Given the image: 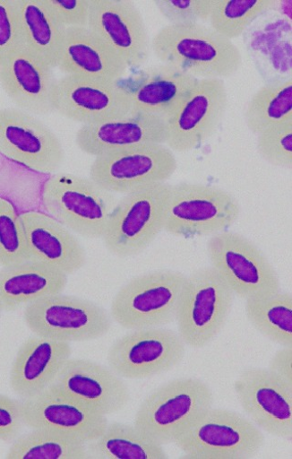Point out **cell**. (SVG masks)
<instances>
[{
	"mask_svg": "<svg viewBox=\"0 0 292 459\" xmlns=\"http://www.w3.org/2000/svg\"><path fill=\"white\" fill-rule=\"evenodd\" d=\"M186 275L159 270L138 275L125 285L111 305V317L122 328H159L176 319Z\"/></svg>",
	"mask_w": 292,
	"mask_h": 459,
	"instance_id": "5",
	"label": "cell"
},
{
	"mask_svg": "<svg viewBox=\"0 0 292 459\" xmlns=\"http://www.w3.org/2000/svg\"><path fill=\"white\" fill-rule=\"evenodd\" d=\"M273 5V0H215L210 28L233 41Z\"/></svg>",
	"mask_w": 292,
	"mask_h": 459,
	"instance_id": "33",
	"label": "cell"
},
{
	"mask_svg": "<svg viewBox=\"0 0 292 459\" xmlns=\"http://www.w3.org/2000/svg\"><path fill=\"white\" fill-rule=\"evenodd\" d=\"M174 443L186 458L243 459L255 456L263 447L265 437L253 422L237 412L210 407Z\"/></svg>",
	"mask_w": 292,
	"mask_h": 459,
	"instance_id": "3",
	"label": "cell"
},
{
	"mask_svg": "<svg viewBox=\"0 0 292 459\" xmlns=\"http://www.w3.org/2000/svg\"><path fill=\"white\" fill-rule=\"evenodd\" d=\"M67 75L121 81L127 66L99 35L88 28L66 29L58 67Z\"/></svg>",
	"mask_w": 292,
	"mask_h": 459,
	"instance_id": "26",
	"label": "cell"
},
{
	"mask_svg": "<svg viewBox=\"0 0 292 459\" xmlns=\"http://www.w3.org/2000/svg\"><path fill=\"white\" fill-rule=\"evenodd\" d=\"M245 121L255 134L292 122V79L265 83L247 105Z\"/></svg>",
	"mask_w": 292,
	"mask_h": 459,
	"instance_id": "31",
	"label": "cell"
},
{
	"mask_svg": "<svg viewBox=\"0 0 292 459\" xmlns=\"http://www.w3.org/2000/svg\"><path fill=\"white\" fill-rule=\"evenodd\" d=\"M33 431L14 440L9 459H83L89 458L86 443L47 429Z\"/></svg>",
	"mask_w": 292,
	"mask_h": 459,
	"instance_id": "32",
	"label": "cell"
},
{
	"mask_svg": "<svg viewBox=\"0 0 292 459\" xmlns=\"http://www.w3.org/2000/svg\"><path fill=\"white\" fill-rule=\"evenodd\" d=\"M22 45L23 39L15 0H0V65Z\"/></svg>",
	"mask_w": 292,
	"mask_h": 459,
	"instance_id": "37",
	"label": "cell"
},
{
	"mask_svg": "<svg viewBox=\"0 0 292 459\" xmlns=\"http://www.w3.org/2000/svg\"><path fill=\"white\" fill-rule=\"evenodd\" d=\"M238 201L220 188L182 182L171 186L165 231L175 237L221 233L238 219Z\"/></svg>",
	"mask_w": 292,
	"mask_h": 459,
	"instance_id": "9",
	"label": "cell"
},
{
	"mask_svg": "<svg viewBox=\"0 0 292 459\" xmlns=\"http://www.w3.org/2000/svg\"><path fill=\"white\" fill-rule=\"evenodd\" d=\"M167 120L150 115L130 113L101 123L83 125L77 132L79 149L92 157L125 147L166 144Z\"/></svg>",
	"mask_w": 292,
	"mask_h": 459,
	"instance_id": "22",
	"label": "cell"
},
{
	"mask_svg": "<svg viewBox=\"0 0 292 459\" xmlns=\"http://www.w3.org/2000/svg\"><path fill=\"white\" fill-rule=\"evenodd\" d=\"M24 320L36 336L69 343L99 339L112 328V317L106 309L63 293L28 304Z\"/></svg>",
	"mask_w": 292,
	"mask_h": 459,
	"instance_id": "8",
	"label": "cell"
},
{
	"mask_svg": "<svg viewBox=\"0 0 292 459\" xmlns=\"http://www.w3.org/2000/svg\"><path fill=\"white\" fill-rule=\"evenodd\" d=\"M176 169L177 161L170 149L163 144L146 143L96 157L90 169V178L111 194L127 195L165 183Z\"/></svg>",
	"mask_w": 292,
	"mask_h": 459,
	"instance_id": "10",
	"label": "cell"
},
{
	"mask_svg": "<svg viewBox=\"0 0 292 459\" xmlns=\"http://www.w3.org/2000/svg\"><path fill=\"white\" fill-rule=\"evenodd\" d=\"M40 200L48 215L90 239L104 238L117 204L113 194L90 178L65 173L55 174L44 182Z\"/></svg>",
	"mask_w": 292,
	"mask_h": 459,
	"instance_id": "2",
	"label": "cell"
},
{
	"mask_svg": "<svg viewBox=\"0 0 292 459\" xmlns=\"http://www.w3.org/2000/svg\"><path fill=\"white\" fill-rule=\"evenodd\" d=\"M228 103L224 80H199L167 120L166 144L168 149L187 152L208 141L223 120Z\"/></svg>",
	"mask_w": 292,
	"mask_h": 459,
	"instance_id": "12",
	"label": "cell"
},
{
	"mask_svg": "<svg viewBox=\"0 0 292 459\" xmlns=\"http://www.w3.org/2000/svg\"><path fill=\"white\" fill-rule=\"evenodd\" d=\"M185 344L170 330H136L117 340L107 355L110 369L120 378H150L182 361Z\"/></svg>",
	"mask_w": 292,
	"mask_h": 459,
	"instance_id": "13",
	"label": "cell"
},
{
	"mask_svg": "<svg viewBox=\"0 0 292 459\" xmlns=\"http://www.w3.org/2000/svg\"><path fill=\"white\" fill-rule=\"evenodd\" d=\"M151 48L164 65L199 80H224L242 65L235 43L200 22L164 27L155 35Z\"/></svg>",
	"mask_w": 292,
	"mask_h": 459,
	"instance_id": "1",
	"label": "cell"
},
{
	"mask_svg": "<svg viewBox=\"0 0 292 459\" xmlns=\"http://www.w3.org/2000/svg\"><path fill=\"white\" fill-rule=\"evenodd\" d=\"M171 186L158 183L125 195L116 205L103 238L119 258L135 256L165 230Z\"/></svg>",
	"mask_w": 292,
	"mask_h": 459,
	"instance_id": "4",
	"label": "cell"
},
{
	"mask_svg": "<svg viewBox=\"0 0 292 459\" xmlns=\"http://www.w3.org/2000/svg\"><path fill=\"white\" fill-rule=\"evenodd\" d=\"M42 3L66 29L88 28L90 0H42Z\"/></svg>",
	"mask_w": 292,
	"mask_h": 459,
	"instance_id": "38",
	"label": "cell"
},
{
	"mask_svg": "<svg viewBox=\"0 0 292 459\" xmlns=\"http://www.w3.org/2000/svg\"><path fill=\"white\" fill-rule=\"evenodd\" d=\"M207 249L212 266L234 295L248 299L280 291L277 271L246 238L221 232L210 239Z\"/></svg>",
	"mask_w": 292,
	"mask_h": 459,
	"instance_id": "11",
	"label": "cell"
},
{
	"mask_svg": "<svg viewBox=\"0 0 292 459\" xmlns=\"http://www.w3.org/2000/svg\"><path fill=\"white\" fill-rule=\"evenodd\" d=\"M170 24L210 21L215 0H157L154 3Z\"/></svg>",
	"mask_w": 292,
	"mask_h": 459,
	"instance_id": "36",
	"label": "cell"
},
{
	"mask_svg": "<svg viewBox=\"0 0 292 459\" xmlns=\"http://www.w3.org/2000/svg\"><path fill=\"white\" fill-rule=\"evenodd\" d=\"M71 355L69 342L39 336L28 339L12 367L13 391L22 400L40 394L56 382Z\"/></svg>",
	"mask_w": 292,
	"mask_h": 459,
	"instance_id": "23",
	"label": "cell"
},
{
	"mask_svg": "<svg viewBox=\"0 0 292 459\" xmlns=\"http://www.w3.org/2000/svg\"><path fill=\"white\" fill-rule=\"evenodd\" d=\"M272 9L291 21V2H274Z\"/></svg>",
	"mask_w": 292,
	"mask_h": 459,
	"instance_id": "41",
	"label": "cell"
},
{
	"mask_svg": "<svg viewBox=\"0 0 292 459\" xmlns=\"http://www.w3.org/2000/svg\"><path fill=\"white\" fill-rule=\"evenodd\" d=\"M257 149L268 163L292 169V122L268 128L258 134Z\"/></svg>",
	"mask_w": 292,
	"mask_h": 459,
	"instance_id": "35",
	"label": "cell"
},
{
	"mask_svg": "<svg viewBox=\"0 0 292 459\" xmlns=\"http://www.w3.org/2000/svg\"><path fill=\"white\" fill-rule=\"evenodd\" d=\"M199 79L168 65L143 69L121 80L130 113L167 120L179 108Z\"/></svg>",
	"mask_w": 292,
	"mask_h": 459,
	"instance_id": "20",
	"label": "cell"
},
{
	"mask_svg": "<svg viewBox=\"0 0 292 459\" xmlns=\"http://www.w3.org/2000/svg\"><path fill=\"white\" fill-rule=\"evenodd\" d=\"M3 311L4 310H3L2 307H0V314H2Z\"/></svg>",
	"mask_w": 292,
	"mask_h": 459,
	"instance_id": "42",
	"label": "cell"
},
{
	"mask_svg": "<svg viewBox=\"0 0 292 459\" xmlns=\"http://www.w3.org/2000/svg\"><path fill=\"white\" fill-rule=\"evenodd\" d=\"M291 21L272 8L245 32L248 53L267 82L291 79Z\"/></svg>",
	"mask_w": 292,
	"mask_h": 459,
	"instance_id": "25",
	"label": "cell"
},
{
	"mask_svg": "<svg viewBox=\"0 0 292 459\" xmlns=\"http://www.w3.org/2000/svg\"><path fill=\"white\" fill-rule=\"evenodd\" d=\"M0 154L41 173L56 171L64 159L54 131L19 108L0 109Z\"/></svg>",
	"mask_w": 292,
	"mask_h": 459,
	"instance_id": "15",
	"label": "cell"
},
{
	"mask_svg": "<svg viewBox=\"0 0 292 459\" xmlns=\"http://www.w3.org/2000/svg\"><path fill=\"white\" fill-rule=\"evenodd\" d=\"M55 112L83 125L101 123L130 114L121 81L67 75L56 82Z\"/></svg>",
	"mask_w": 292,
	"mask_h": 459,
	"instance_id": "14",
	"label": "cell"
},
{
	"mask_svg": "<svg viewBox=\"0 0 292 459\" xmlns=\"http://www.w3.org/2000/svg\"><path fill=\"white\" fill-rule=\"evenodd\" d=\"M68 275L50 265L28 261L0 270V307L13 311L47 296L63 293Z\"/></svg>",
	"mask_w": 292,
	"mask_h": 459,
	"instance_id": "27",
	"label": "cell"
},
{
	"mask_svg": "<svg viewBox=\"0 0 292 459\" xmlns=\"http://www.w3.org/2000/svg\"><path fill=\"white\" fill-rule=\"evenodd\" d=\"M89 458L166 459L163 446L145 436L133 425L111 423L103 434L86 443Z\"/></svg>",
	"mask_w": 292,
	"mask_h": 459,
	"instance_id": "29",
	"label": "cell"
},
{
	"mask_svg": "<svg viewBox=\"0 0 292 459\" xmlns=\"http://www.w3.org/2000/svg\"><path fill=\"white\" fill-rule=\"evenodd\" d=\"M21 403L24 424L31 429L52 430L88 443L99 437L108 425L106 416L54 384Z\"/></svg>",
	"mask_w": 292,
	"mask_h": 459,
	"instance_id": "16",
	"label": "cell"
},
{
	"mask_svg": "<svg viewBox=\"0 0 292 459\" xmlns=\"http://www.w3.org/2000/svg\"><path fill=\"white\" fill-rule=\"evenodd\" d=\"M273 376L292 387V347H283L272 357L269 369Z\"/></svg>",
	"mask_w": 292,
	"mask_h": 459,
	"instance_id": "40",
	"label": "cell"
},
{
	"mask_svg": "<svg viewBox=\"0 0 292 459\" xmlns=\"http://www.w3.org/2000/svg\"><path fill=\"white\" fill-rule=\"evenodd\" d=\"M88 29L102 38L127 68L148 61L150 42L143 18L129 0H90Z\"/></svg>",
	"mask_w": 292,
	"mask_h": 459,
	"instance_id": "18",
	"label": "cell"
},
{
	"mask_svg": "<svg viewBox=\"0 0 292 459\" xmlns=\"http://www.w3.org/2000/svg\"><path fill=\"white\" fill-rule=\"evenodd\" d=\"M211 389L194 378H179L163 385L139 406L133 426L160 445L176 437L202 412L212 407Z\"/></svg>",
	"mask_w": 292,
	"mask_h": 459,
	"instance_id": "7",
	"label": "cell"
},
{
	"mask_svg": "<svg viewBox=\"0 0 292 459\" xmlns=\"http://www.w3.org/2000/svg\"><path fill=\"white\" fill-rule=\"evenodd\" d=\"M30 260L72 274L86 263L85 251L65 226L47 213H21Z\"/></svg>",
	"mask_w": 292,
	"mask_h": 459,
	"instance_id": "24",
	"label": "cell"
},
{
	"mask_svg": "<svg viewBox=\"0 0 292 459\" xmlns=\"http://www.w3.org/2000/svg\"><path fill=\"white\" fill-rule=\"evenodd\" d=\"M24 426L22 403L0 394V441H14Z\"/></svg>",
	"mask_w": 292,
	"mask_h": 459,
	"instance_id": "39",
	"label": "cell"
},
{
	"mask_svg": "<svg viewBox=\"0 0 292 459\" xmlns=\"http://www.w3.org/2000/svg\"><path fill=\"white\" fill-rule=\"evenodd\" d=\"M30 261L24 227L15 206L0 197V265Z\"/></svg>",
	"mask_w": 292,
	"mask_h": 459,
	"instance_id": "34",
	"label": "cell"
},
{
	"mask_svg": "<svg viewBox=\"0 0 292 459\" xmlns=\"http://www.w3.org/2000/svg\"><path fill=\"white\" fill-rule=\"evenodd\" d=\"M54 385L106 417L122 411L130 400L129 389L122 378L89 359L70 358Z\"/></svg>",
	"mask_w": 292,
	"mask_h": 459,
	"instance_id": "19",
	"label": "cell"
},
{
	"mask_svg": "<svg viewBox=\"0 0 292 459\" xmlns=\"http://www.w3.org/2000/svg\"><path fill=\"white\" fill-rule=\"evenodd\" d=\"M54 68L30 51L23 44L0 65V85L21 110L31 115L55 112Z\"/></svg>",
	"mask_w": 292,
	"mask_h": 459,
	"instance_id": "21",
	"label": "cell"
},
{
	"mask_svg": "<svg viewBox=\"0 0 292 459\" xmlns=\"http://www.w3.org/2000/svg\"><path fill=\"white\" fill-rule=\"evenodd\" d=\"M23 44L52 68H57L66 28L42 0H15Z\"/></svg>",
	"mask_w": 292,
	"mask_h": 459,
	"instance_id": "28",
	"label": "cell"
},
{
	"mask_svg": "<svg viewBox=\"0 0 292 459\" xmlns=\"http://www.w3.org/2000/svg\"><path fill=\"white\" fill-rule=\"evenodd\" d=\"M236 398L253 423L270 435L292 438V387L268 369L249 368L234 383Z\"/></svg>",
	"mask_w": 292,
	"mask_h": 459,
	"instance_id": "17",
	"label": "cell"
},
{
	"mask_svg": "<svg viewBox=\"0 0 292 459\" xmlns=\"http://www.w3.org/2000/svg\"><path fill=\"white\" fill-rule=\"evenodd\" d=\"M246 315L253 327L271 342L292 347V297L278 291L246 299Z\"/></svg>",
	"mask_w": 292,
	"mask_h": 459,
	"instance_id": "30",
	"label": "cell"
},
{
	"mask_svg": "<svg viewBox=\"0 0 292 459\" xmlns=\"http://www.w3.org/2000/svg\"><path fill=\"white\" fill-rule=\"evenodd\" d=\"M234 296L213 266L190 273L176 316L184 343L194 349L207 346L225 326Z\"/></svg>",
	"mask_w": 292,
	"mask_h": 459,
	"instance_id": "6",
	"label": "cell"
}]
</instances>
